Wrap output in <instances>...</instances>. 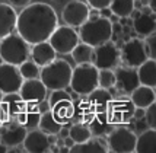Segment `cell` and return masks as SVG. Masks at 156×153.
<instances>
[{
    "instance_id": "obj_17",
    "label": "cell",
    "mask_w": 156,
    "mask_h": 153,
    "mask_svg": "<svg viewBox=\"0 0 156 153\" xmlns=\"http://www.w3.org/2000/svg\"><path fill=\"white\" fill-rule=\"evenodd\" d=\"M22 144H23V152L28 153H45L50 152L51 149L48 134L41 131L38 127L34 130H28Z\"/></svg>"
},
{
    "instance_id": "obj_43",
    "label": "cell",
    "mask_w": 156,
    "mask_h": 153,
    "mask_svg": "<svg viewBox=\"0 0 156 153\" xmlns=\"http://www.w3.org/2000/svg\"><path fill=\"white\" fill-rule=\"evenodd\" d=\"M6 152H7V147L3 146V144L0 143V153H6Z\"/></svg>"
},
{
    "instance_id": "obj_44",
    "label": "cell",
    "mask_w": 156,
    "mask_h": 153,
    "mask_svg": "<svg viewBox=\"0 0 156 153\" xmlns=\"http://www.w3.org/2000/svg\"><path fill=\"white\" fill-rule=\"evenodd\" d=\"M3 95H5V93H3L2 91H0V101H2V98H3Z\"/></svg>"
},
{
    "instance_id": "obj_36",
    "label": "cell",
    "mask_w": 156,
    "mask_h": 153,
    "mask_svg": "<svg viewBox=\"0 0 156 153\" xmlns=\"http://www.w3.org/2000/svg\"><path fill=\"white\" fill-rule=\"evenodd\" d=\"M144 48H146V54H147V59H156V34H150L147 35L144 41Z\"/></svg>"
},
{
    "instance_id": "obj_18",
    "label": "cell",
    "mask_w": 156,
    "mask_h": 153,
    "mask_svg": "<svg viewBox=\"0 0 156 153\" xmlns=\"http://www.w3.org/2000/svg\"><path fill=\"white\" fill-rule=\"evenodd\" d=\"M25 105L27 104L18 92L5 93L0 101V121L5 123L10 118H16V115L25 108Z\"/></svg>"
},
{
    "instance_id": "obj_19",
    "label": "cell",
    "mask_w": 156,
    "mask_h": 153,
    "mask_svg": "<svg viewBox=\"0 0 156 153\" xmlns=\"http://www.w3.org/2000/svg\"><path fill=\"white\" fill-rule=\"evenodd\" d=\"M57 53L54 51V48L50 45L48 41H42V42H37L32 45V48L29 50V57L34 61L35 64H38L40 67H44L45 64L51 63L55 59Z\"/></svg>"
},
{
    "instance_id": "obj_12",
    "label": "cell",
    "mask_w": 156,
    "mask_h": 153,
    "mask_svg": "<svg viewBox=\"0 0 156 153\" xmlns=\"http://www.w3.org/2000/svg\"><path fill=\"white\" fill-rule=\"evenodd\" d=\"M89 15H90V10H89L88 3L82 0H70L64 5L61 10V19L69 27L79 28L89 18Z\"/></svg>"
},
{
    "instance_id": "obj_7",
    "label": "cell",
    "mask_w": 156,
    "mask_h": 153,
    "mask_svg": "<svg viewBox=\"0 0 156 153\" xmlns=\"http://www.w3.org/2000/svg\"><path fill=\"white\" fill-rule=\"evenodd\" d=\"M48 42L57 54L66 55V54H70V51L80 42V40L75 28L69 25H60V27L57 25L53 34L50 35Z\"/></svg>"
},
{
    "instance_id": "obj_5",
    "label": "cell",
    "mask_w": 156,
    "mask_h": 153,
    "mask_svg": "<svg viewBox=\"0 0 156 153\" xmlns=\"http://www.w3.org/2000/svg\"><path fill=\"white\" fill-rule=\"evenodd\" d=\"M73 92L79 96H86L89 92H92L98 87V69L92 63H83L72 70L70 85Z\"/></svg>"
},
{
    "instance_id": "obj_22",
    "label": "cell",
    "mask_w": 156,
    "mask_h": 153,
    "mask_svg": "<svg viewBox=\"0 0 156 153\" xmlns=\"http://www.w3.org/2000/svg\"><path fill=\"white\" fill-rule=\"evenodd\" d=\"M85 98L89 102V105L94 108L95 112H105L108 104L111 102V99L114 96H112V93L109 92V89H104V87L98 86L92 92H89Z\"/></svg>"
},
{
    "instance_id": "obj_1",
    "label": "cell",
    "mask_w": 156,
    "mask_h": 153,
    "mask_svg": "<svg viewBox=\"0 0 156 153\" xmlns=\"http://www.w3.org/2000/svg\"><path fill=\"white\" fill-rule=\"evenodd\" d=\"M58 25L54 7L47 3H29L20 10L16 18V32L29 45L48 41L55 27Z\"/></svg>"
},
{
    "instance_id": "obj_4",
    "label": "cell",
    "mask_w": 156,
    "mask_h": 153,
    "mask_svg": "<svg viewBox=\"0 0 156 153\" xmlns=\"http://www.w3.org/2000/svg\"><path fill=\"white\" fill-rule=\"evenodd\" d=\"M31 45L19 34H9L0 40V59L5 63L19 66L29 57Z\"/></svg>"
},
{
    "instance_id": "obj_11",
    "label": "cell",
    "mask_w": 156,
    "mask_h": 153,
    "mask_svg": "<svg viewBox=\"0 0 156 153\" xmlns=\"http://www.w3.org/2000/svg\"><path fill=\"white\" fill-rule=\"evenodd\" d=\"M27 131L28 130L18 123L16 118H10L0 124V143L7 149H15L22 144Z\"/></svg>"
},
{
    "instance_id": "obj_16",
    "label": "cell",
    "mask_w": 156,
    "mask_h": 153,
    "mask_svg": "<svg viewBox=\"0 0 156 153\" xmlns=\"http://www.w3.org/2000/svg\"><path fill=\"white\" fill-rule=\"evenodd\" d=\"M22 76L19 73V69L15 64L9 63H0V91L3 93L18 92L22 85Z\"/></svg>"
},
{
    "instance_id": "obj_13",
    "label": "cell",
    "mask_w": 156,
    "mask_h": 153,
    "mask_svg": "<svg viewBox=\"0 0 156 153\" xmlns=\"http://www.w3.org/2000/svg\"><path fill=\"white\" fill-rule=\"evenodd\" d=\"M114 76H115V83H114V89L120 95H130L136 89L140 83L137 79V72L136 69L129 66H118L114 70Z\"/></svg>"
},
{
    "instance_id": "obj_40",
    "label": "cell",
    "mask_w": 156,
    "mask_h": 153,
    "mask_svg": "<svg viewBox=\"0 0 156 153\" xmlns=\"http://www.w3.org/2000/svg\"><path fill=\"white\" fill-rule=\"evenodd\" d=\"M7 3L13 7H25L31 3V0H7Z\"/></svg>"
},
{
    "instance_id": "obj_33",
    "label": "cell",
    "mask_w": 156,
    "mask_h": 153,
    "mask_svg": "<svg viewBox=\"0 0 156 153\" xmlns=\"http://www.w3.org/2000/svg\"><path fill=\"white\" fill-rule=\"evenodd\" d=\"M92 51L94 47L88 45L85 42H79L77 45L70 51V55L76 64H83V63H90L92 61Z\"/></svg>"
},
{
    "instance_id": "obj_37",
    "label": "cell",
    "mask_w": 156,
    "mask_h": 153,
    "mask_svg": "<svg viewBox=\"0 0 156 153\" xmlns=\"http://www.w3.org/2000/svg\"><path fill=\"white\" fill-rule=\"evenodd\" d=\"M66 99H73L72 95L69 92H66V89H55L51 91V95L48 98V105H54L55 102H60V101H66Z\"/></svg>"
},
{
    "instance_id": "obj_21",
    "label": "cell",
    "mask_w": 156,
    "mask_h": 153,
    "mask_svg": "<svg viewBox=\"0 0 156 153\" xmlns=\"http://www.w3.org/2000/svg\"><path fill=\"white\" fill-rule=\"evenodd\" d=\"M16 10L9 3H0V40L12 34L16 28Z\"/></svg>"
},
{
    "instance_id": "obj_29",
    "label": "cell",
    "mask_w": 156,
    "mask_h": 153,
    "mask_svg": "<svg viewBox=\"0 0 156 153\" xmlns=\"http://www.w3.org/2000/svg\"><path fill=\"white\" fill-rule=\"evenodd\" d=\"M69 137L75 143H82V141H86L88 139H90L92 134H90V130L88 127V123L72 121L69 124Z\"/></svg>"
},
{
    "instance_id": "obj_9",
    "label": "cell",
    "mask_w": 156,
    "mask_h": 153,
    "mask_svg": "<svg viewBox=\"0 0 156 153\" xmlns=\"http://www.w3.org/2000/svg\"><path fill=\"white\" fill-rule=\"evenodd\" d=\"M137 108L133 105L130 98H126V95H121L120 98H112L107 107V117L112 124H130L133 120Z\"/></svg>"
},
{
    "instance_id": "obj_26",
    "label": "cell",
    "mask_w": 156,
    "mask_h": 153,
    "mask_svg": "<svg viewBox=\"0 0 156 153\" xmlns=\"http://www.w3.org/2000/svg\"><path fill=\"white\" fill-rule=\"evenodd\" d=\"M134 152L137 153L156 152V128H146L137 136Z\"/></svg>"
},
{
    "instance_id": "obj_14",
    "label": "cell",
    "mask_w": 156,
    "mask_h": 153,
    "mask_svg": "<svg viewBox=\"0 0 156 153\" xmlns=\"http://www.w3.org/2000/svg\"><path fill=\"white\" fill-rule=\"evenodd\" d=\"M133 29L140 38L156 32V15L149 6H142L139 12L133 10Z\"/></svg>"
},
{
    "instance_id": "obj_41",
    "label": "cell",
    "mask_w": 156,
    "mask_h": 153,
    "mask_svg": "<svg viewBox=\"0 0 156 153\" xmlns=\"http://www.w3.org/2000/svg\"><path fill=\"white\" fill-rule=\"evenodd\" d=\"M63 144H64V146H67L69 149H70V147L73 146V144H75V141H73V140L70 139V137H64V139H63Z\"/></svg>"
},
{
    "instance_id": "obj_15",
    "label": "cell",
    "mask_w": 156,
    "mask_h": 153,
    "mask_svg": "<svg viewBox=\"0 0 156 153\" xmlns=\"http://www.w3.org/2000/svg\"><path fill=\"white\" fill-rule=\"evenodd\" d=\"M18 93L23 99L25 104H35L38 105L40 102L45 101L47 98V87L40 80V77L35 79H23Z\"/></svg>"
},
{
    "instance_id": "obj_2",
    "label": "cell",
    "mask_w": 156,
    "mask_h": 153,
    "mask_svg": "<svg viewBox=\"0 0 156 153\" xmlns=\"http://www.w3.org/2000/svg\"><path fill=\"white\" fill-rule=\"evenodd\" d=\"M79 40L90 47L104 44L112 38V22L105 16H90L79 27Z\"/></svg>"
},
{
    "instance_id": "obj_6",
    "label": "cell",
    "mask_w": 156,
    "mask_h": 153,
    "mask_svg": "<svg viewBox=\"0 0 156 153\" xmlns=\"http://www.w3.org/2000/svg\"><path fill=\"white\" fill-rule=\"evenodd\" d=\"M108 152L114 153H133L136 146V133L129 124H115L107 136Z\"/></svg>"
},
{
    "instance_id": "obj_20",
    "label": "cell",
    "mask_w": 156,
    "mask_h": 153,
    "mask_svg": "<svg viewBox=\"0 0 156 153\" xmlns=\"http://www.w3.org/2000/svg\"><path fill=\"white\" fill-rule=\"evenodd\" d=\"M129 98L131 99L133 105L136 108H139V109H146L149 105L155 104V101H156L155 87L139 85V86L129 95Z\"/></svg>"
},
{
    "instance_id": "obj_35",
    "label": "cell",
    "mask_w": 156,
    "mask_h": 153,
    "mask_svg": "<svg viewBox=\"0 0 156 153\" xmlns=\"http://www.w3.org/2000/svg\"><path fill=\"white\" fill-rule=\"evenodd\" d=\"M114 83H115L114 70H111V69L98 70V86L111 91V89H114Z\"/></svg>"
},
{
    "instance_id": "obj_31",
    "label": "cell",
    "mask_w": 156,
    "mask_h": 153,
    "mask_svg": "<svg viewBox=\"0 0 156 153\" xmlns=\"http://www.w3.org/2000/svg\"><path fill=\"white\" fill-rule=\"evenodd\" d=\"M134 6H136L134 0H112L111 5H109V10L112 15H115L117 18L127 19L131 16Z\"/></svg>"
},
{
    "instance_id": "obj_42",
    "label": "cell",
    "mask_w": 156,
    "mask_h": 153,
    "mask_svg": "<svg viewBox=\"0 0 156 153\" xmlns=\"http://www.w3.org/2000/svg\"><path fill=\"white\" fill-rule=\"evenodd\" d=\"M147 6L156 13V0H147Z\"/></svg>"
},
{
    "instance_id": "obj_38",
    "label": "cell",
    "mask_w": 156,
    "mask_h": 153,
    "mask_svg": "<svg viewBox=\"0 0 156 153\" xmlns=\"http://www.w3.org/2000/svg\"><path fill=\"white\" fill-rule=\"evenodd\" d=\"M144 121L149 128H156V107L152 104L144 109Z\"/></svg>"
},
{
    "instance_id": "obj_28",
    "label": "cell",
    "mask_w": 156,
    "mask_h": 153,
    "mask_svg": "<svg viewBox=\"0 0 156 153\" xmlns=\"http://www.w3.org/2000/svg\"><path fill=\"white\" fill-rule=\"evenodd\" d=\"M70 153H105L108 152L107 144L99 140V137H90L86 141L82 143H75L73 146L69 149Z\"/></svg>"
},
{
    "instance_id": "obj_24",
    "label": "cell",
    "mask_w": 156,
    "mask_h": 153,
    "mask_svg": "<svg viewBox=\"0 0 156 153\" xmlns=\"http://www.w3.org/2000/svg\"><path fill=\"white\" fill-rule=\"evenodd\" d=\"M41 118V112L38 109V105L35 104H27L25 108L16 115V121L20 123L27 130H34L38 127Z\"/></svg>"
},
{
    "instance_id": "obj_25",
    "label": "cell",
    "mask_w": 156,
    "mask_h": 153,
    "mask_svg": "<svg viewBox=\"0 0 156 153\" xmlns=\"http://www.w3.org/2000/svg\"><path fill=\"white\" fill-rule=\"evenodd\" d=\"M137 79L140 85L155 87L156 86V60L155 59H147L143 61L140 66L136 69Z\"/></svg>"
},
{
    "instance_id": "obj_34",
    "label": "cell",
    "mask_w": 156,
    "mask_h": 153,
    "mask_svg": "<svg viewBox=\"0 0 156 153\" xmlns=\"http://www.w3.org/2000/svg\"><path fill=\"white\" fill-rule=\"evenodd\" d=\"M19 73L22 76V79H35V77H40V70L41 67L38 64H35L32 60H25L22 61L19 66Z\"/></svg>"
},
{
    "instance_id": "obj_8",
    "label": "cell",
    "mask_w": 156,
    "mask_h": 153,
    "mask_svg": "<svg viewBox=\"0 0 156 153\" xmlns=\"http://www.w3.org/2000/svg\"><path fill=\"white\" fill-rule=\"evenodd\" d=\"M120 48L117 47L109 40L104 44L94 47L92 51V64L98 69V70H105V69H111L114 70L118 64H120Z\"/></svg>"
},
{
    "instance_id": "obj_23",
    "label": "cell",
    "mask_w": 156,
    "mask_h": 153,
    "mask_svg": "<svg viewBox=\"0 0 156 153\" xmlns=\"http://www.w3.org/2000/svg\"><path fill=\"white\" fill-rule=\"evenodd\" d=\"M115 124H112L108 120V117H107L105 112H95V115L88 123V127L90 130L92 137H105L112 130Z\"/></svg>"
},
{
    "instance_id": "obj_45",
    "label": "cell",
    "mask_w": 156,
    "mask_h": 153,
    "mask_svg": "<svg viewBox=\"0 0 156 153\" xmlns=\"http://www.w3.org/2000/svg\"><path fill=\"white\" fill-rule=\"evenodd\" d=\"M0 124H2V121H0Z\"/></svg>"
},
{
    "instance_id": "obj_39",
    "label": "cell",
    "mask_w": 156,
    "mask_h": 153,
    "mask_svg": "<svg viewBox=\"0 0 156 153\" xmlns=\"http://www.w3.org/2000/svg\"><path fill=\"white\" fill-rule=\"evenodd\" d=\"M111 2H112V0H86L88 6L92 7V9H95V10H102V9H105V7H109Z\"/></svg>"
},
{
    "instance_id": "obj_30",
    "label": "cell",
    "mask_w": 156,
    "mask_h": 153,
    "mask_svg": "<svg viewBox=\"0 0 156 153\" xmlns=\"http://www.w3.org/2000/svg\"><path fill=\"white\" fill-rule=\"evenodd\" d=\"M73 108H75V115H73V121H83V123H89L90 118L95 115L94 108L89 105L85 96H80L77 101L73 102Z\"/></svg>"
},
{
    "instance_id": "obj_3",
    "label": "cell",
    "mask_w": 156,
    "mask_h": 153,
    "mask_svg": "<svg viewBox=\"0 0 156 153\" xmlns=\"http://www.w3.org/2000/svg\"><path fill=\"white\" fill-rule=\"evenodd\" d=\"M73 67L64 59H54L51 63L41 67L40 80L47 87V91L55 89H66L70 85Z\"/></svg>"
},
{
    "instance_id": "obj_27",
    "label": "cell",
    "mask_w": 156,
    "mask_h": 153,
    "mask_svg": "<svg viewBox=\"0 0 156 153\" xmlns=\"http://www.w3.org/2000/svg\"><path fill=\"white\" fill-rule=\"evenodd\" d=\"M50 111L54 115V118L61 124H69L73 121L75 108H73V99H66L55 102L54 105L50 107Z\"/></svg>"
},
{
    "instance_id": "obj_32",
    "label": "cell",
    "mask_w": 156,
    "mask_h": 153,
    "mask_svg": "<svg viewBox=\"0 0 156 153\" xmlns=\"http://www.w3.org/2000/svg\"><path fill=\"white\" fill-rule=\"evenodd\" d=\"M63 126H64V124H61V123H58V121L55 120L54 115L51 114L50 109L41 114L40 123H38V128H40L41 131H44L45 134H57V136H58V131H60V128Z\"/></svg>"
},
{
    "instance_id": "obj_46",
    "label": "cell",
    "mask_w": 156,
    "mask_h": 153,
    "mask_svg": "<svg viewBox=\"0 0 156 153\" xmlns=\"http://www.w3.org/2000/svg\"><path fill=\"white\" fill-rule=\"evenodd\" d=\"M134 2H136V0H134Z\"/></svg>"
},
{
    "instance_id": "obj_10",
    "label": "cell",
    "mask_w": 156,
    "mask_h": 153,
    "mask_svg": "<svg viewBox=\"0 0 156 153\" xmlns=\"http://www.w3.org/2000/svg\"><path fill=\"white\" fill-rule=\"evenodd\" d=\"M120 60L124 63V66L133 69H137L143 61L147 60L146 48L142 38H130L120 51Z\"/></svg>"
}]
</instances>
